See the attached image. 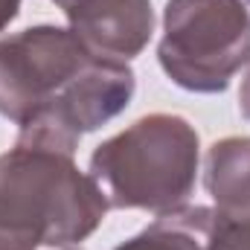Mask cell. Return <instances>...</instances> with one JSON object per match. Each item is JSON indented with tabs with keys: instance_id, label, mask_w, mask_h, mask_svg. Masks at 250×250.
<instances>
[{
	"instance_id": "obj_4",
	"label": "cell",
	"mask_w": 250,
	"mask_h": 250,
	"mask_svg": "<svg viewBox=\"0 0 250 250\" xmlns=\"http://www.w3.org/2000/svg\"><path fill=\"white\" fill-rule=\"evenodd\" d=\"M248 3H250V0H248Z\"/></svg>"
},
{
	"instance_id": "obj_2",
	"label": "cell",
	"mask_w": 250,
	"mask_h": 250,
	"mask_svg": "<svg viewBox=\"0 0 250 250\" xmlns=\"http://www.w3.org/2000/svg\"><path fill=\"white\" fill-rule=\"evenodd\" d=\"M120 250H201V245H195V239H184L181 233H172V236H160V224L154 230H148L146 236L134 239L128 248Z\"/></svg>"
},
{
	"instance_id": "obj_3",
	"label": "cell",
	"mask_w": 250,
	"mask_h": 250,
	"mask_svg": "<svg viewBox=\"0 0 250 250\" xmlns=\"http://www.w3.org/2000/svg\"><path fill=\"white\" fill-rule=\"evenodd\" d=\"M56 3H59V6H62L64 12H70V9H73V6H76V3H82V0H56Z\"/></svg>"
},
{
	"instance_id": "obj_1",
	"label": "cell",
	"mask_w": 250,
	"mask_h": 250,
	"mask_svg": "<svg viewBox=\"0 0 250 250\" xmlns=\"http://www.w3.org/2000/svg\"><path fill=\"white\" fill-rule=\"evenodd\" d=\"M105 181L120 207H175L192 187L195 137L181 120L151 117L93 154V172L125 169Z\"/></svg>"
}]
</instances>
